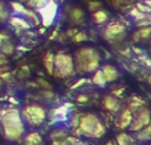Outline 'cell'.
Here are the masks:
<instances>
[{
  "label": "cell",
  "instance_id": "7a4b0ae2",
  "mask_svg": "<svg viewBox=\"0 0 151 145\" xmlns=\"http://www.w3.org/2000/svg\"><path fill=\"white\" fill-rule=\"evenodd\" d=\"M101 54L96 48L82 46L76 50L73 55V63L76 74H89L99 69Z\"/></svg>",
  "mask_w": 151,
  "mask_h": 145
},
{
  "label": "cell",
  "instance_id": "83f0119b",
  "mask_svg": "<svg viewBox=\"0 0 151 145\" xmlns=\"http://www.w3.org/2000/svg\"><path fill=\"white\" fill-rule=\"evenodd\" d=\"M9 40H11V37L8 36L5 32H0V48H1L7 41H9Z\"/></svg>",
  "mask_w": 151,
  "mask_h": 145
},
{
  "label": "cell",
  "instance_id": "d4e9b609",
  "mask_svg": "<svg viewBox=\"0 0 151 145\" xmlns=\"http://www.w3.org/2000/svg\"><path fill=\"white\" fill-rule=\"evenodd\" d=\"M72 40H73L74 42H83V41H88L89 37L85 32H76L74 36L72 37Z\"/></svg>",
  "mask_w": 151,
  "mask_h": 145
},
{
  "label": "cell",
  "instance_id": "4dcf8cb0",
  "mask_svg": "<svg viewBox=\"0 0 151 145\" xmlns=\"http://www.w3.org/2000/svg\"><path fill=\"white\" fill-rule=\"evenodd\" d=\"M37 82H39V83H41V85H42V87H44V88H47V90H50V85H49V83H48V82H45L44 79H37Z\"/></svg>",
  "mask_w": 151,
  "mask_h": 145
},
{
  "label": "cell",
  "instance_id": "6da1fadb",
  "mask_svg": "<svg viewBox=\"0 0 151 145\" xmlns=\"http://www.w3.org/2000/svg\"><path fill=\"white\" fill-rule=\"evenodd\" d=\"M0 124L3 128V135L9 141H19L25 133V123L20 115V111L15 107L1 109Z\"/></svg>",
  "mask_w": 151,
  "mask_h": 145
},
{
  "label": "cell",
  "instance_id": "30bf717a",
  "mask_svg": "<svg viewBox=\"0 0 151 145\" xmlns=\"http://www.w3.org/2000/svg\"><path fill=\"white\" fill-rule=\"evenodd\" d=\"M85 11L81 7H70L68 12V18L72 24H81L85 21Z\"/></svg>",
  "mask_w": 151,
  "mask_h": 145
},
{
  "label": "cell",
  "instance_id": "9a60e30c",
  "mask_svg": "<svg viewBox=\"0 0 151 145\" xmlns=\"http://www.w3.org/2000/svg\"><path fill=\"white\" fill-rule=\"evenodd\" d=\"M91 17H93V20H94L96 24H104L109 20V13H107V11L99 8V9L94 11L93 15H91Z\"/></svg>",
  "mask_w": 151,
  "mask_h": 145
},
{
  "label": "cell",
  "instance_id": "1f68e13d",
  "mask_svg": "<svg viewBox=\"0 0 151 145\" xmlns=\"http://www.w3.org/2000/svg\"><path fill=\"white\" fill-rule=\"evenodd\" d=\"M53 145H70L69 143H66V141H64V140H55V143H53Z\"/></svg>",
  "mask_w": 151,
  "mask_h": 145
},
{
  "label": "cell",
  "instance_id": "4316f807",
  "mask_svg": "<svg viewBox=\"0 0 151 145\" xmlns=\"http://www.w3.org/2000/svg\"><path fill=\"white\" fill-rule=\"evenodd\" d=\"M137 9H139L141 11V12H143V13H146V15H149V13L151 12V8L150 7H147L146 4H142V3H138V4H137Z\"/></svg>",
  "mask_w": 151,
  "mask_h": 145
},
{
  "label": "cell",
  "instance_id": "836d02e7",
  "mask_svg": "<svg viewBox=\"0 0 151 145\" xmlns=\"http://www.w3.org/2000/svg\"><path fill=\"white\" fill-rule=\"evenodd\" d=\"M143 3L147 5V7H150V8H151V0H145Z\"/></svg>",
  "mask_w": 151,
  "mask_h": 145
},
{
  "label": "cell",
  "instance_id": "52a82bcc",
  "mask_svg": "<svg viewBox=\"0 0 151 145\" xmlns=\"http://www.w3.org/2000/svg\"><path fill=\"white\" fill-rule=\"evenodd\" d=\"M58 5L55 0H49L44 7L37 9V15L40 16V21L44 24L45 26H49L50 24L55 21L56 16H57Z\"/></svg>",
  "mask_w": 151,
  "mask_h": 145
},
{
  "label": "cell",
  "instance_id": "5b68a950",
  "mask_svg": "<svg viewBox=\"0 0 151 145\" xmlns=\"http://www.w3.org/2000/svg\"><path fill=\"white\" fill-rule=\"evenodd\" d=\"M24 123L29 124L31 127H39L47 119V111L44 107L37 104H28L20 111Z\"/></svg>",
  "mask_w": 151,
  "mask_h": 145
},
{
  "label": "cell",
  "instance_id": "e575fe53",
  "mask_svg": "<svg viewBox=\"0 0 151 145\" xmlns=\"http://www.w3.org/2000/svg\"><path fill=\"white\" fill-rule=\"evenodd\" d=\"M0 116H1V108H0Z\"/></svg>",
  "mask_w": 151,
  "mask_h": 145
},
{
  "label": "cell",
  "instance_id": "cb8c5ba5",
  "mask_svg": "<svg viewBox=\"0 0 151 145\" xmlns=\"http://www.w3.org/2000/svg\"><path fill=\"white\" fill-rule=\"evenodd\" d=\"M48 1H49V0H28V3H27V4H28L29 8L37 11V9H40L41 7H44Z\"/></svg>",
  "mask_w": 151,
  "mask_h": 145
},
{
  "label": "cell",
  "instance_id": "7c38bea8",
  "mask_svg": "<svg viewBox=\"0 0 151 145\" xmlns=\"http://www.w3.org/2000/svg\"><path fill=\"white\" fill-rule=\"evenodd\" d=\"M104 107L109 112H111V114H115V112L121 111V108H122V104H121V102L117 99V96L107 95V96H105V99H104Z\"/></svg>",
  "mask_w": 151,
  "mask_h": 145
},
{
  "label": "cell",
  "instance_id": "f546056e",
  "mask_svg": "<svg viewBox=\"0 0 151 145\" xmlns=\"http://www.w3.org/2000/svg\"><path fill=\"white\" fill-rule=\"evenodd\" d=\"M7 62H8L7 55H4V54H1V53H0V66L7 65Z\"/></svg>",
  "mask_w": 151,
  "mask_h": 145
},
{
  "label": "cell",
  "instance_id": "2e32d148",
  "mask_svg": "<svg viewBox=\"0 0 151 145\" xmlns=\"http://www.w3.org/2000/svg\"><path fill=\"white\" fill-rule=\"evenodd\" d=\"M42 141L40 133L37 132H31L24 137V145H40Z\"/></svg>",
  "mask_w": 151,
  "mask_h": 145
},
{
  "label": "cell",
  "instance_id": "3957f363",
  "mask_svg": "<svg viewBox=\"0 0 151 145\" xmlns=\"http://www.w3.org/2000/svg\"><path fill=\"white\" fill-rule=\"evenodd\" d=\"M76 133L89 139H101L106 133V127L96 114H85L80 116Z\"/></svg>",
  "mask_w": 151,
  "mask_h": 145
},
{
  "label": "cell",
  "instance_id": "ac0fdd59",
  "mask_svg": "<svg viewBox=\"0 0 151 145\" xmlns=\"http://www.w3.org/2000/svg\"><path fill=\"white\" fill-rule=\"evenodd\" d=\"M137 139L141 141L151 140V123H149L146 127H143L142 129H139L138 132H137Z\"/></svg>",
  "mask_w": 151,
  "mask_h": 145
},
{
  "label": "cell",
  "instance_id": "9c48e42d",
  "mask_svg": "<svg viewBox=\"0 0 151 145\" xmlns=\"http://www.w3.org/2000/svg\"><path fill=\"white\" fill-rule=\"evenodd\" d=\"M102 72H104L105 75V79H106L107 83H113L115 82V80L118 79V78L121 77L119 71H118V69L115 68L114 65H110V63H106V65H104L101 68Z\"/></svg>",
  "mask_w": 151,
  "mask_h": 145
},
{
  "label": "cell",
  "instance_id": "8992f818",
  "mask_svg": "<svg viewBox=\"0 0 151 145\" xmlns=\"http://www.w3.org/2000/svg\"><path fill=\"white\" fill-rule=\"evenodd\" d=\"M126 37V26L121 23H110L104 31V38L110 44L121 42Z\"/></svg>",
  "mask_w": 151,
  "mask_h": 145
},
{
  "label": "cell",
  "instance_id": "484cf974",
  "mask_svg": "<svg viewBox=\"0 0 151 145\" xmlns=\"http://www.w3.org/2000/svg\"><path fill=\"white\" fill-rule=\"evenodd\" d=\"M65 135H66V131H65V129L55 128V131H53V132L50 133V137H52L53 140H60V139H63Z\"/></svg>",
  "mask_w": 151,
  "mask_h": 145
},
{
  "label": "cell",
  "instance_id": "ba28073f",
  "mask_svg": "<svg viewBox=\"0 0 151 145\" xmlns=\"http://www.w3.org/2000/svg\"><path fill=\"white\" fill-rule=\"evenodd\" d=\"M149 123H151V112L150 109L141 107L139 111L135 115H133V120H131L129 129L133 132H138L139 129H142L143 127H146Z\"/></svg>",
  "mask_w": 151,
  "mask_h": 145
},
{
  "label": "cell",
  "instance_id": "f1b7e54d",
  "mask_svg": "<svg viewBox=\"0 0 151 145\" xmlns=\"http://www.w3.org/2000/svg\"><path fill=\"white\" fill-rule=\"evenodd\" d=\"M98 8H101V3H97V1H90L89 3V9H90L91 12L97 11Z\"/></svg>",
  "mask_w": 151,
  "mask_h": 145
},
{
  "label": "cell",
  "instance_id": "603a6c76",
  "mask_svg": "<svg viewBox=\"0 0 151 145\" xmlns=\"http://www.w3.org/2000/svg\"><path fill=\"white\" fill-rule=\"evenodd\" d=\"M11 7H12V9H13V13H16V15H19V16H23L27 9L25 5H23L19 1H12L11 3Z\"/></svg>",
  "mask_w": 151,
  "mask_h": 145
},
{
  "label": "cell",
  "instance_id": "e0dca14e",
  "mask_svg": "<svg viewBox=\"0 0 151 145\" xmlns=\"http://www.w3.org/2000/svg\"><path fill=\"white\" fill-rule=\"evenodd\" d=\"M42 62H44V68L45 70L48 71V74L49 75H53V65H55V54L50 52H48L47 54H45L44 60H42Z\"/></svg>",
  "mask_w": 151,
  "mask_h": 145
},
{
  "label": "cell",
  "instance_id": "4fadbf2b",
  "mask_svg": "<svg viewBox=\"0 0 151 145\" xmlns=\"http://www.w3.org/2000/svg\"><path fill=\"white\" fill-rule=\"evenodd\" d=\"M131 120H133V111H131L129 107L127 108H125V109H122V112H121V115H119V120H118L119 127L122 128V129L129 128Z\"/></svg>",
  "mask_w": 151,
  "mask_h": 145
},
{
  "label": "cell",
  "instance_id": "d6986e66",
  "mask_svg": "<svg viewBox=\"0 0 151 145\" xmlns=\"http://www.w3.org/2000/svg\"><path fill=\"white\" fill-rule=\"evenodd\" d=\"M9 16H11V12H9V8H8L7 3L4 0H0V24L7 23Z\"/></svg>",
  "mask_w": 151,
  "mask_h": 145
},
{
  "label": "cell",
  "instance_id": "ffe728a7",
  "mask_svg": "<svg viewBox=\"0 0 151 145\" xmlns=\"http://www.w3.org/2000/svg\"><path fill=\"white\" fill-rule=\"evenodd\" d=\"M151 36V26H143V28H141L139 31H137L135 33H134L133 38L135 40V41H139V40H146L147 37Z\"/></svg>",
  "mask_w": 151,
  "mask_h": 145
},
{
  "label": "cell",
  "instance_id": "7402d4cb",
  "mask_svg": "<svg viewBox=\"0 0 151 145\" xmlns=\"http://www.w3.org/2000/svg\"><path fill=\"white\" fill-rule=\"evenodd\" d=\"M13 52H15V45H13V42L11 41V40L7 41L1 48H0V53L4 55H11V54H13Z\"/></svg>",
  "mask_w": 151,
  "mask_h": 145
},
{
  "label": "cell",
  "instance_id": "d6a6232c",
  "mask_svg": "<svg viewBox=\"0 0 151 145\" xmlns=\"http://www.w3.org/2000/svg\"><path fill=\"white\" fill-rule=\"evenodd\" d=\"M77 100L78 102H88V98H86V95H80Z\"/></svg>",
  "mask_w": 151,
  "mask_h": 145
},
{
  "label": "cell",
  "instance_id": "8fae6325",
  "mask_svg": "<svg viewBox=\"0 0 151 145\" xmlns=\"http://www.w3.org/2000/svg\"><path fill=\"white\" fill-rule=\"evenodd\" d=\"M8 23L16 29V31H24V29H29L31 28V23H29L27 18H24L23 16H9L8 18Z\"/></svg>",
  "mask_w": 151,
  "mask_h": 145
},
{
  "label": "cell",
  "instance_id": "277c9868",
  "mask_svg": "<svg viewBox=\"0 0 151 145\" xmlns=\"http://www.w3.org/2000/svg\"><path fill=\"white\" fill-rule=\"evenodd\" d=\"M76 74L73 57L66 53H58L55 55V65H53V75L57 78H70Z\"/></svg>",
  "mask_w": 151,
  "mask_h": 145
},
{
  "label": "cell",
  "instance_id": "d590c367",
  "mask_svg": "<svg viewBox=\"0 0 151 145\" xmlns=\"http://www.w3.org/2000/svg\"><path fill=\"white\" fill-rule=\"evenodd\" d=\"M149 18H150V21H151V16H149Z\"/></svg>",
  "mask_w": 151,
  "mask_h": 145
},
{
  "label": "cell",
  "instance_id": "8d00e7d4",
  "mask_svg": "<svg viewBox=\"0 0 151 145\" xmlns=\"http://www.w3.org/2000/svg\"><path fill=\"white\" fill-rule=\"evenodd\" d=\"M0 83H1V79H0Z\"/></svg>",
  "mask_w": 151,
  "mask_h": 145
},
{
  "label": "cell",
  "instance_id": "44dd1931",
  "mask_svg": "<svg viewBox=\"0 0 151 145\" xmlns=\"http://www.w3.org/2000/svg\"><path fill=\"white\" fill-rule=\"evenodd\" d=\"M117 141L119 145H135L134 144V139L129 136L127 133H119L117 136Z\"/></svg>",
  "mask_w": 151,
  "mask_h": 145
},
{
  "label": "cell",
  "instance_id": "5bb4252c",
  "mask_svg": "<svg viewBox=\"0 0 151 145\" xmlns=\"http://www.w3.org/2000/svg\"><path fill=\"white\" fill-rule=\"evenodd\" d=\"M91 83L98 86V87H101V88L106 87L107 82H106V79H105V75H104V72H102L101 69H97V70L94 71V75L91 77Z\"/></svg>",
  "mask_w": 151,
  "mask_h": 145
}]
</instances>
